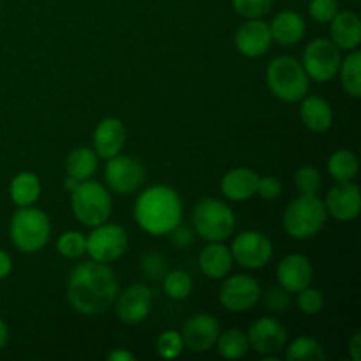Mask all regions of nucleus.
<instances>
[{"mask_svg": "<svg viewBox=\"0 0 361 361\" xmlns=\"http://www.w3.org/2000/svg\"><path fill=\"white\" fill-rule=\"evenodd\" d=\"M259 175L250 168H233L222 176L221 192L229 201H247L256 196Z\"/></svg>", "mask_w": 361, "mask_h": 361, "instance_id": "412c9836", "label": "nucleus"}, {"mask_svg": "<svg viewBox=\"0 0 361 361\" xmlns=\"http://www.w3.org/2000/svg\"><path fill=\"white\" fill-rule=\"evenodd\" d=\"M55 247L56 252L66 259H80L87 254V236L76 229H69L56 238Z\"/></svg>", "mask_w": 361, "mask_h": 361, "instance_id": "2f4dec72", "label": "nucleus"}, {"mask_svg": "<svg viewBox=\"0 0 361 361\" xmlns=\"http://www.w3.org/2000/svg\"><path fill=\"white\" fill-rule=\"evenodd\" d=\"M71 208L78 221L88 228L109 221L113 214V200L102 183L85 180L71 192Z\"/></svg>", "mask_w": 361, "mask_h": 361, "instance_id": "0eeeda50", "label": "nucleus"}, {"mask_svg": "<svg viewBox=\"0 0 361 361\" xmlns=\"http://www.w3.org/2000/svg\"><path fill=\"white\" fill-rule=\"evenodd\" d=\"M78 180H74V178H71V176H67L66 178V182H63V187H66V190H69V192H73L74 189H76V185H78Z\"/></svg>", "mask_w": 361, "mask_h": 361, "instance_id": "49530a36", "label": "nucleus"}, {"mask_svg": "<svg viewBox=\"0 0 361 361\" xmlns=\"http://www.w3.org/2000/svg\"><path fill=\"white\" fill-rule=\"evenodd\" d=\"M271 39L281 46H295L305 37L307 23L302 14L295 11H282L268 23Z\"/></svg>", "mask_w": 361, "mask_h": 361, "instance_id": "b1692460", "label": "nucleus"}, {"mask_svg": "<svg viewBox=\"0 0 361 361\" xmlns=\"http://www.w3.org/2000/svg\"><path fill=\"white\" fill-rule=\"evenodd\" d=\"M134 358H136V356L123 348L113 349V351L108 355V360H111V361H133Z\"/></svg>", "mask_w": 361, "mask_h": 361, "instance_id": "c03bdc74", "label": "nucleus"}, {"mask_svg": "<svg viewBox=\"0 0 361 361\" xmlns=\"http://www.w3.org/2000/svg\"><path fill=\"white\" fill-rule=\"evenodd\" d=\"M349 356H351L353 361H360L361 360V334L356 331L355 335L349 341Z\"/></svg>", "mask_w": 361, "mask_h": 361, "instance_id": "37998d69", "label": "nucleus"}, {"mask_svg": "<svg viewBox=\"0 0 361 361\" xmlns=\"http://www.w3.org/2000/svg\"><path fill=\"white\" fill-rule=\"evenodd\" d=\"M341 85L345 94L353 99L361 97V53L358 49L349 51L345 59H342L338 67Z\"/></svg>", "mask_w": 361, "mask_h": 361, "instance_id": "c85d7f7f", "label": "nucleus"}, {"mask_svg": "<svg viewBox=\"0 0 361 361\" xmlns=\"http://www.w3.org/2000/svg\"><path fill=\"white\" fill-rule=\"evenodd\" d=\"M326 358L323 344L312 337H298L286 349V360L289 361H323Z\"/></svg>", "mask_w": 361, "mask_h": 361, "instance_id": "c756f323", "label": "nucleus"}, {"mask_svg": "<svg viewBox=\"0 0 361 361\" xmlns=\"http://www.w3.org/2000/svg\"><path fill=\"white\" fill-rule=\"evenodd\" d=\"M141 271L148 281H162L168 271V263L159 252H147L141 259Z\"/></svg>", "mask_w": 361, "mask_h": 361, "instance_id": "e433bc0d", "label": "nucleus"}, {"mask_svg": "<svg viewBox=\"0 0 361 361\" xmlns=\"http://www.w3.org/2000/svg\"><path fill=\"white\" fill-rule=\"evenodd\" d=\"M155 349L157 355L164 360H175L183 353L185 345H183L182 335L176 330H166L159 335L157 342H155Z\"/></svg>", "mask_w": 361, "mask_h": 361, "instance_id": "72a5a7b5", "label": "nucleus"}, {"mask_svg": "<svg viewBox=\"0 0 361 361\" xmlns=\"http://www.w3.org/2000/svg\"><path fill=\"white\" fill-rule=\"evenodd\" d=\"M233 263L235 261H233L231 250L222 242H208V245L201 250L197 257L201 274L212 281H222L226 275H229Z\"/></svg>", "mask_w": 361, "mask_h": 361, "instance_id": "4be33fe9", "label": "nucleus"}, {"mask_svg": "<svg viewBox=\"0 0 361 361\" xmlns=\"http://www.w3.org/2000/svg\"><path fill=\"white\" fill-rule=\"evenodd\" d=\"M192 226L196 235L204 242H224L235 233L236 215L224 201L204 197L194 207Z\"/></svg>", "mask_w": 361, "mask_h": 361, "instance_id": "423d86ee", "label": "nucleus"}, {"mask_svg": "<svg viewBox=\"0 0 361 361\" xmlns=\"http://www.w3.org/2000/svg\"><path fill=\"white\" fill-rule=\"evenodd\" d=\"M264 303H267L268 310L275 314H282L291 307V293H288L281 286H275V288H270L267 291Z\"/></svg>", "mask_w": 361, "mask_h": 361, "instance_id": "58836bf2", "label": "nucleus"}, {"mask_svg": "<svg viewBox=\"0 0 361 361\" xmlns=\"http://www.w3.org/2000/svg\"><path fill=\"white\" fill-rule=\"evenodd\" d=\"M282 192V183L281 180L275 178V176L267 175V176H259V182H257V190L256 196H259L261 200H277Z\"/></svg>", "mask_w": 361, "mask_h": 361, "instance_id": "ea45409f", "label": "nucleus"}, {"mask_svg": "<svg viewBox=\"0 0 361 361\" xmlns=\"http://www.w3.org/2000/svg\"><path fill=\"white\" fill-rule=\"evenodd\" d=\"M326 166L328 173L335 182H353L360 171V162L356 154L351 150H345V148L334 152L328 157Z\"/></svg>", "mask_w": 361, "mask_h": 361, "instance_id": "cd10ccee", "label": "nucleus"}, {"mask_svg": "<svg viewBox=\"0 0 361 361\" xmlns=\"http://www.w3.org/2000/svg\"><path fill=\"white\" fill-rule=\"evenodd\" d=\"M215 348L222 358L242 360L250 349L247 331L240 330V328H229V330L221 331L217 342H215Z\"/></svg>", "mask_w": 361, "mask_h": 361, "instance_id": "bb28decb", "label": "nucleus"}, {"mask_svg": "<svg viewBox=\"0 0 361 361\" xmlns=\"http://www.w3.org/2000/svg\"><path fill=\"white\" fill-rule=\"evenodd\" d=\"M133 215L141 231L150 236H164L182 224L183 201L176 189L155 183L141 190Z\"/></svg>", "mask_w": 361, "mask_h": 361, "instance_id": "f03ea898", "label": "nucleus"}, {"mask_svg": "<svg viewBox=\"0 0 361 361\" xmlns=\"http://www.w3.org/2000/svg\"><path fill=\"white\" fill-rule=\"evenodd\" d=\"M267 85L274 97L282 102H300L310 90V78L302 62L289 55L277 56L267 67Z\"/></svg>", "mask_w": 361, "mask_h": 361, "instance_id": "7ed1b4c3", "label": "nucleus"}, {"mask_svg": "<svg viewBox=\"0 0 361 361\" xmlns=\"http://www.w3.org/2000/svg\"><path fill=\"white\" fill-rule=\"evenodd\" d=\"M129 249V235L126 228L113 222H102V224L92 228L87 236V254L90 259L99 263H115Z\"/></svg>", "mask_w": 361, "mask_h": 361, "instance_id": "6e6552de", "label": "nucleus"}, {"mask_svg": "<svg viewBox=\"0 0 361 361\" xmlns=\"http://www.w3.org/2000/svg\"><path fill=\"white\" fill-rule=\"evenodd\" d=\"M67 302L83 316H99L115 303L118 281L109 264L83 261L76 264L67 279Z\"/></svg>", "mask_w": 361, "mask_h": 361, "instance_id": "f257e3e1", "label": "nucleus"}, {"mask_svg": "<svg viewBox=\"0 0 361 361\" xmlns=\"http://www.w3.org/2000/svg\"><path fill=\"white\" fill-rule=\"evenodd\" d=\"M9 342V326L6 324V321L0 319V351L7 345Z\"/></svg>", "mask_w": 361, "mask_h": 361, "instance_id": "a18cd8bd", "label": "nucleus"}, {"mask_svg": "<svg viewBox=\"0 0 361 361\" xmlns=\"http://www.w3.org/2000/svg\"><path fill=\"white\" fill-rule=\"evenodd\" d=\"M127 141V129L123 122L116 116H106L95 126L92 143H94V152L99 159L115 157L122 154L123 147Z\"/></svg>", "mask_w": 361, "mask_h": 361, "instance_id": "6ab92c4d", "label": "nucleus"}, {"mask_svg": "<svg viewBox=\"0 0 361 361\" xmlns=\"http://www.w3.org/2000/svg\"><path fill=\"white\" fill-rule=\"evenodd\" d=\"M219 334H221V323L214 314L200 312L183 323L182 341L187 349L192 353H207L215 348Z\"/></svg>", "mask_w": 361, "mask_h": 361, "instance_id": "2eb2a0df", "label": "nucleus"}, {"mask_svg": "<svg viewBox=\"0 0 361 361\" xmlns=\"http://www.w3.org/2000/svg\"><path fill=\"white\" fill-rule=\"evenodd\" d=\"M99 169V157L90 147H76L66 159V173L78 182L90 180Z\"/></svg>", "mask_w": 361, "mask_h": 361, "instance_id": "393cba45", "label": "nucleus"}, {"mask_svg": "<svg viewBox=\"0 0 361 361\" xmlns=\"http://www.w3.org/2000/svg\"><path fill=\"white\" fill-rule=\"evenodd\" d=\"M152 303H154V293L147 284L129 286L123 289L120 295H116L115 310L116 317L126 324H140L143 323L152 312Z\"/></svg>", "mask_w": 361, "mask_h": 361, "instance_id": "4468645a", "label": "nucleus"}, {"mask_svg": "<svg viewBox=\"0 0 361 361\" xmlns=\"http://www.w3.org/2000/svg\"><path fill=\"white\" fill-rule=\"evenodd\" d=\"M13 271V257L9 256V252L0 249V281L7 279Z\"/></svg>", "mask_w": 361, "mask_h": 361, "instance_id": "79ce46f5", "label": "nucleus"}, {"mask_svg": "<svg viewBox=\"0 0 361 361\" xmlns=\"http://www.w3.org/2000/svg\"><path fill=\"white\" fill-rule=\"evenodd\" d=\"M271 32L267 21L261 18L245 20L235 32V46L247 59H257L271 48Z\"/></svg>", "mask_w": 361, "mask_h": 361, "instance_id": "f3484780", "label": "nucleus"}, {"mask_svg": "<svg viewBox=\"0 0 361 361\" xmlns=\"http://www.w3.org/2000/svg\"><path fill=\"white\" fill-rule=\"evenodd\" d=\"M169 238H171V243L178 249H189L194 242V235L189 228L185 226H176L171 233H169Z\"/></svg>", "mask_w": 361, "mask_h": 361, "instance_id": "a19ab883", "label": "nucleus"}, {"mask_svg": "<svg viewBox=\"0 0 361 361\" xmlns=\"http://www.w3.org/2000/svg\"><path fill=\"white\" fill-rule=\"evenodd\" d=\"M250 349L263 358L271 360L288 344V330L277 317H259L247 331Z\"/></svg>", "mask_w": 361, "mask_h": 361, "instance_id": "ddd939ff", "label": "nucleus"}, {"mask_svg": "<svg viewBox=\"0 0 361 361\" xmlns=\"http://www.w3.org/2000/svg\"><path fill=\"white\" fill-rule=\"evenodd\" d=\"M328 217L338 222H351L361 212V192L355 182H337L323 200Z\"/></svg>", "mask_w": 361, "mask_h": 361, "instance_id": "dca6fc26", "label": "nucleus"}, {"mask_svg": "<svg viewBox=\"0 0 361 361\" xmlns=\"http://www.w3.org/2000/svg\"><path fill=\"white\" fill-rule=\"evenodd\" d=\"M330 41L341 51H355L361 44V21L355 11H338L330 21Z\"/></svg>", "mask_w": 361, "mask_h": 361, "instance_id": "aec40b11", "label": "nucleus"}, {"mask_svg": "<svg viewBox=\"0 0 361 361\" xmlns=\"http://www.w3.org/2000/svg\"><path fill=\"white\" fill-rule=\"evenodd\" d=\"M337 13V0H310L309 4V14L316 23H330Z\"/></svg>", "mask_w": 361, "mask_h": 361, "instance_id": "4c0bfd02", "label": "nucleus"}, {"mask_svg": "<svg viewBox=\"0 0 361 361\" xmlns=\"http://www.w3.org/2000/svg\"><path fill=\"white\" fill-rule=\"evenodd\" d=\"M341 49L330 39H314L305 46L302 55V66L307 76L316 83H328L334 80L341 67Z\"/></svg>", "mask_w": 361, "mask_h": 361, "instance_id": "1a4fd4ad", "label": "nucleus"}, {"mask_svg": "<svg viewBox=\"0 0 361 361\" xmlns=\"http://www.w3.org/2000/svg\"><path fill=\"white\" fill-rule=\"evenodd\" d=\"M295 185L300 194H317L323 185V176L314 166H300L295 173Z\"/></svg>", "mask_w": 361, "mask_h": 361, "instance_id": "473e14b6", "label": "nucleus"}, {"mask_svg": "<svg viewBox=\"0 0 361 361\" xmlns=\"http://www.w3.org/2000/svg\"><path fill=\"white\" fill-rule=\"evenodd\" d=\"M145 176H147V171L136 157L118 154L106 161V185L120 196H129L140 190L145 183Z\"/></svg>", "mask_w": 361, "mask_h": 361, "instance_id": "f8f14e48", "label": "nucleus"}, {"mask_svg": "<svg viewBox=\"0 0 361 361\" xmlns=\"http://www.w3.org/2000/svg\"><path fill=\"white\" fill-rule=\"evenodd\" d=\"M192 277L185 270L166 271V275L162 277V291L168 298L176 300V302L189 298L192 295Z\"/></svg>", "mask_w": 361, "mask_h": 361, "instance_id": "7c9ffc66", "label": "nucleus"}, {"mask_svg": "<svg viewBox=\"0 0 361 361\" xmlns=\"http://www.w3.org/2000/svg\"><path fill=\"white\" fill-rule=\"evenodd\" d=\"M41 180L35 173L21 171L9 183V196L16 207H32L41 197Z\"/></svg>", "mask_w": 361, "mask_h": 361, "instance_id": "a878e982", "label": "nucleus"}, {"mask_svg": "<svg viewBox=\"0 0 361 361\" xmlns=\"http://www.w3.org/2000/svg\"><path fill=\"white\" fill-rule=\"evenodd\" d=\"M275 274H277L279 286L291 295L305 289L314 281V267L309 257L303 254H288L282 257Z\"/></svg>", "mask_w": 361, "mask_h": 361, "instance_id": "a211bd4d", "label": "nucleus"}, {"mask_svg": "<svg viewBox=\"0 0 361 361\" xmlns=\"http://www.w3.org/2000/svg\"><path fill=\"white\" fill-rule=\"evenodd\" d=\"M263 298L259 282L254 277L245 274L226 275L222 279L221 291H219V302L228 312L242 314L254 309Z\"/></svg>", "mask_w": 361, "mask_h": 361, "instance_id": "9d476101", "label": "nucleus"}, {"mask_svg": "<svg viewBox=\"0 0 361 361\" xmlns=\"http://www.w3.org/2000/svg\"><path fill=\"white\" fill-rule=\"evenodd\" d=\"M300 120L310 133H326L334 126V109L319 95H305L300 101Z\"/></svg>", "mask_w": 361, "mask_h": 361, "instance_id": "5701e85b", "label": "nucleus"}, {"mask_svg": "<svg viewBox=\"0 0 361 361\" xmlns=\"http://www.w3.org/2000/svg\"><path fill=\"white\" fill-rule=\"evenodd\" d=\"M231 6L238 16L245 20H256L270 13L274 0H231Z\"/></svg>", "mask_w": 361, "mask_h": 361, "instance_id": "c9c22d12", "label": "nucleus"}, {"mask_svg": "<svg viewBox=\"0 0 361 361\" xmlns=\"http://www.w3.org/2000/svg\"><path fill=\"white\" fill-rule=\"evenodd\" d=\"M326 208L317 194H300L284 210L282 224L295 240H310L326 224Z\"/></svg>", "mask_w": 361, "mask_h": 361, "instance_id": "39448f33", "label": "nucleus"}, {"mask_svg": "<svg viewBox=\"0 0 361 361\" xmlns=\"http://www.w3.org/2000/svg\"><path fill=\"white\" fill-rule=\"evenodd\" d=\"M229 250H231L233 261L247 270L264 268L274 257V243L263 231H257V229H249L236 235Z\"/></svg>", "mask_w": 361, "mask_h": 361, "instance_id": "9b49d317", "label": "nucleus"}, {"mask_svg": "<svg viewBox=\"0 0 361 361\" xmlns=\"http://www.w3.org/2000/svg\"><path fill=\"white\" fill-rule=\"evenodd\" d=\"M51 236V221L48 214L34 207H18L9 222V238L23 254L39 252Z\"/></svg>", "mask_w": 361, "mask_h": 361, "instance_id": "20e7f679", "label": "nucleus"}, {"mask_svg": "<svg viewBox=\"0 0 361 361\" xmlns=\"http://www.w3.org/2000/svg\"><path fill=\"white\" fill-rule=\"evenodd\" d=\"M296 307L305 316H317L324 309V296L312 284L296 293Z\"/></svg>", "mask_w": 361, "mask_h": 361, "instance_id": "f704fd0d", "label": "nucleus"}]
</instances>
